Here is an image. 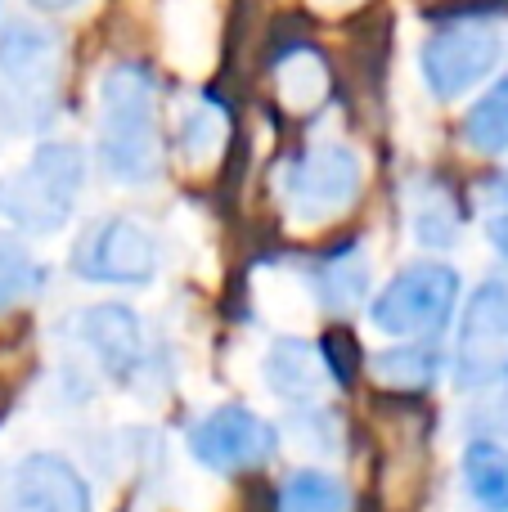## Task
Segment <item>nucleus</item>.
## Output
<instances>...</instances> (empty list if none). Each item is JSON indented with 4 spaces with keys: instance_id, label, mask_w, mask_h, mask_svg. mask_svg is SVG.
I'll return each instance as SVG.
<instances>
[{
    "instance_id": "obj_1",
    "label": "nucleus",
    "mask_w": 508,
    "mask_h": 512,
    "mask_svg": "<svg viewBox=\"0 0 508 512\" xmlns=\"http://www.w3.org/2000/svg\"><path fill=\"white\" fill-rule=\"evenodd\" d=\"M153 72L144 63H113L99 81V158L122 185L158 176V117Z\"/></svg>"
},
{
    "instance_id": "obj_2",
    "label": "nucleus",
    "mask_w": 508,
    "mask_h": 512,
    "mask_svg": "<svg viewBox=\"0 0 508 512\" xmlns=\"http://www.w3.org/2000/svg\"><path fill=\"white\" fill-rule=\"evenodd\" d=\"M81 180H86L81 149L50 140L32 153V162L23 171L0 180V216L27 234H54L68 225L81 194Z\"/></svg>"
},
{
    "instance_id": "obj_3",
    "label": "nucleus",
    "mask_w": 508,
    "mask_h": 512,
    "mask_svg": "<svg viewBox=\"0 0 508 512\" xmlns=\"http://www.w3.org/2000/svg\"><path fill=\"white\" fill-rule=\"evenodd\" d=\"M59 90V36L14 23L0 36V117L9 126H41Z\"/></svg>"
},
{
    "instance_id": "obj_4",
    "label": "nucleus",
    "mask_w": 508,
    "mask_h": 512,
    "mask_svg": "<svg viewBox=\"0 0 508 512\" xmlns=\"http://www.w3.org/2000/svg\"><path fill=\"white\" fill-rule=\"evenodd\" d=\"M365 185V167L347 144H315L302 149L284 162L279 171V189H284V203L297 221H333L342 216L351 203L360 198Z\"/></svg>"
},
{
    "instance_id": "obj_5",
    "label": "nucleus",
    "mask_w": 508,
    "mask_h": 512,
    "mask_svg": "<svg viewBox=\"0 0 508 512\" xmlns=\"http://www.w3.org/2000/svg\"><path fill=\"white\" fill-rule=\"evenodd\" d=\"M459 301V274L437 261H414L374 297V324L396 337H432L450 324Z\"/></svg>"
},
{
    "instance_id": "obj_6",
    "label": "nucleus",
    "mask_w": 508,
    "mask_h": 512,
    "mask_svg": "<svg viewBox=\"0 0 508 512\" xmlns=\"http://www.w3.org/2000/svg\"><path fill=\"white\" fill-rule=\"evenodd\" d=\"M72 270L90 283H149L158 274V239L131 216H108L86 230L72 252Z\"/></svg>"
},
{
    "instance_id": "obj_7",
    "label": "nucleus",
    "mask_w": 508,
    "mask_h": 512,
    "mask_svg": "<svg viewBox=\"0 0 508 512\" xmlns=\"http://www.w3.org/2000/svg\"><path fill=\"white\" fill-rule=\"evenodd\" d=\"M189 450L212 472H248L275 459L279 436L261 414L243 405H221L189 432Z\"/></svg>"
},
{
    "instance_id": "obj_8",
    "label": "nucleus",
    "mask_w": 508,
    "mask_h": 512,
    "mask_svg": "<svg viewBox=\"0 0 508 512\" xmlns=\"http://www.w3.org/2000/svg\"><path fill=\"white\" fill-rule=\"evenodd\" d=\"M500 59V32L491 23H455L423 41V81L437 99H459Z\"/></svg>"
},
{
    "instance_id": "obj_9",
    "label": "nucleus",
    "mask_w": 508,
    "mask_h": 512,
    "mask_svg": "<svg viewBox=\"0 0 508 512\" xmlns=\"http://www.w3.org/2000/svg\"><path fill=\"white\" fill-rule=\"evenodd\" d=\"M508 373V292L486 283L477 288L473 306L459 333V387H486Z\"/></svg>"
},
{
    "instance_id": "obj_10",
    "label": "nucleus",
    "mask_w": 508,
    "mask_h": 512,
    "mask_svg": "<svg viewBox=\"0 0 508 512\" xmlns=\"http://www.w3.org/2000/svg\"><path fill=\"white\" fill-rule=\"evenodd\" d=\"M9 512H90L81 472L59 454H27L5 481Z\"/></svg>"
},
{
    "instance_id": "obj_11",
    "label": "nucleus",
    "mask_w": 508,
    "mask_h": 512,
    "mask_svg": "<svg viewBox=\"0 0 508 512\" xmlns=\"http://www.w3.org/2000/svg\"><path fill=\"white\" fill-rule=\"evenodd\" d=\"M81 337L113 378H131L144 364V328L126 306H95L81 319Z\"/></svg>"
},
{
    "instance_id": "obj_12",
    "label": "nucleus",
    "mask_w": 508,
    "mask_h": 512,
    "mask_svg": "<svg viewBox=\"0 0 508 512\" xmlns=\"http://www.w3.org/2000/svg\"><path fill=\"white\" fill-rule=\"evenodd\" d=\"M266 382L284 400H311L324 382V360L297 337H279L266 355Z\"/></svg>"
},
{
    "instance_id": "obj_13",
    "label": "nucleus",
    "mask_w": 508,
    "mask_h": 512,
    "mask_svg": "<svg viewBox=\"0 0 508 512\" xmlns=\"http://www.w3.org/2000/svg\"><path fill=\"white\" fill-rule=\"evenodd\" d=\"M464 486L486 512H508V450H500V445H491V441L468 445Z\"/></svg>"
},
{
    "instance_id": "obj_14",
    "label": "nucleus",
    "mask_w": 508,
    "mask_h": 512,
    "mask_svg": "<svg viewBox=\"0 0 508 512\" xmlns=\"http://www.w3.org/2000/svg\"><path fill=\"white\" fill-rule=\"evenodd\" d=\"M324 90H329V68H324L320 54L306 50V45H293L288 54H279V95H284L288 108L306 113L324 99Z\"/></svg>"
},
{
    "instance_id": "obj_15",
    "label": "nucleus",
    "mask_w": 508,
    "mask_h": 512,
    "mask_svg": "<svg viewBox=\"0 0 508 512\" xmlns=\"http://www.w3.org/2000/svg\"><path fill=\"white\" fill-rule=\"evenodd\" d=\"M441 369V355L437 346L428 342H414V346H392V351H378L374 355V373L396 391H423L432 387Z\"/></svg>"
},
{
    "instance_id": "obj_16",
    "label": "nucleus",
    "mask_w": 508,
    "mask_h": 512,
    "mask_svg": "<svg viewBox=\"0 0 508 512\" xmlns=\"http://www.w3.org/2000/svg\"><path fill=\"white\" fill-rule=\"evenodd\" d=\"M369 288V261L356 248L329 252L320 265V297L333 310H351Z\"/></svg>"
},
{
    "instance_id": "obj_17",
    "label": "nucleus",
    "mask_w": 508,
    "mask_h": 512,
    "mask_svg": "<svg viewBox=\"0 0 508 512\" xmlns=\"http://www.w3.org/2000/svg\"><path fill=\"white\" fill-rule=\"evenodd\" d=\"M279 512H347V486L329 472H293L279 490Z\"/></svg>"
},
{
    "instance_id": "obj_18",
    "label": "nucleus",
    "mask_w": 508,
    "mask_h": 512,
    "mask_svg": "<svg viewBox=\"0 0 508 512\" xmlns=\"http://www.w3.org/2000/svg\"><path fill=\"white\" fill-rule=\"evenodd\" d=\"M225 144V117L212 104H194L180 117V158L189 167H207Z\"/></svg>"
},
{
    "instance_id": "obj_19",
    "label": "nucleus",
    "mask_w": 508,
    "mask_h": 512,
    "mask_svg": "<svg viewBox=\"0 0 508 512\" xmlns=\"http://www.w3.org/2000/svg\"><path fill=\"white\" fill-rule=\"evenodd\" d=\"M464 140L473 144V149H482V153L508 149V77L482 99V104L473 108V113H468Z\"/></svg>"
},
{
    "instance_id": "obj_20",
    "label": "nucleus",
    "mask_w": 508,
    "mask_h": 512,
    "mask_svg": "<svg viewBox=\"0 0 508 512\" xmlns=\"http://www.w3.org/2000/svg\"><path fill=\"white\" fill-rule=\"evenodd\" d=\"M27 288H36V265L18 243H0V306H14Z\"/></svg>"
},
{
    "instance_id": "obj_21",
    "label": "nucleus",
    "mask_w": 508,
    "mask_h": 512,
    "mask_svg": "<svg viewBox=\"0 0 508 512\" xmlns=\"http://www.w3.org/2000/svg\"><path fill=\"white\" fill-rule=\"evenodd\" d=\"M320 360L329 364V373H333L338 382H351V378H356V369H360V351H356V342H351L347 328H329V333H324Z\"/></svg>"
},
{
    "instance_id": "obj_22",
    "label": "nucleus",
    "mask_w": 508,
    "mask_h": 512,
    "mask_svg": "<svg viewBox=\"0 0 508 512\" xmlns=\"http://www.w3.org/2000/svg\"><path fill=\"white\" fill-rule=\"evenodd\" d=\"M491 243L508 256V216H495V221H491Z\"/></svg>"
},
{
    "instance_id": "obj_23",
    "label": "nucleus",
    "mask_w": 508,
    "mask_h": 512,
    "mask_svg": "<svg viewBox=\"0 0 508 512\" xmlns=\"http://www.w3.org/2000/svg\"><path fill=\"white\" fill-rule=\"evenodd\" d=\"M36 9H45V14H63V9H72L77 0H32Z\"/></svg>"
},
{
    "instance_id": "obj_24",
    "label": "nucleus",
    "mask_w": 508,
    "mask_h": 512,
    "mask_svg": "<svg viewBox=\"0 0 508 512\" xmlns=\"http://www.w3.org/2000/svg\"><path fill=\"white\" fill-rule=\"evenodd\" d=\"M504 189H508V176H504Z\"/></svg>"
}]
</instances>
